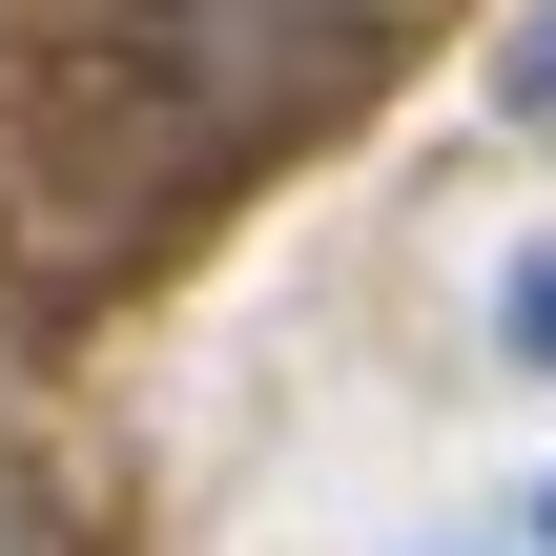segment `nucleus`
<instances>
[{
	"mask_svg": "<svg viewBox=\"0 0 556 556\" xmlns=\"http://www.w3.org/2000/svg\"><path fill=\"white\" fill-rule=\"evenodd\" d=\"M144 41H165V83L206 124H268V103H309L371 41V0H144Z\"/></svg>",
	"mask_w": 556,
	"mask_h": 556,
	"instance_id": "nucleus-1",
	"label": "nucleus"
},
{
	"mask_svg": "<svg viewBox=\"0 0 556 556\" xmlns=\"http://www.w3.org/2000/svg\"><path fill=\"white\" fill-rule=\"evenodd\" d=\"M495 330H516V351L556 371V248H516V268H495Z\"/></svg>",
	"mask_w": 556,
	"mask_h": 556,
	"instance_id": "nucleus-2",
	"label": "nucleus"
},
{
	"mask_svg": "<svg viewBox=\"0 0 556 556\" xmlns=\"http://www.w3.org/2000/svg\"><path fill=\"white\" fill-rule=\"evenodd\" d=\"M495 83H516V124H536V144H556V0H536V21H516V41H495Z\"/></svg>",
	"mask_w": 556,
	"mask_h": 556,
	"instance_id": "nucleus-3",
	"label": "nucleus"
},
{
	"mask_svg": "<svg viewBox=\"0 0 556 556\" xmlns=\"http://www.w3.org/2000/svg\"><path fill=\"white\" fill-rule=\"evenodd\" d=\"M536 556H556V475H536Z\"/></svg>",
	"mask_w": 556,
	"mask_h": 556,
	"instance_id": "nucleus-4",
	"label": "nucleus"
}]
</instances>
